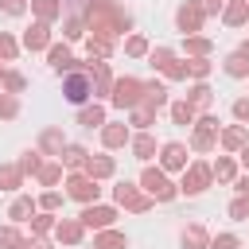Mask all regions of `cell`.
Listing matches in <instances>:
<instances>
[{"instance_id": "cell-1", "label": "cell", "mask_w": 249, "mask_h": 249, "mask_svg": "<svg viewBox=\"0 0 249 249\" xmlns=\"http://www.w3.org/2000/svg\"><path fill=\"white\" fill-rule=\"evenodd\" d=\"M86 27L93 31V39L113 43L121 31H128V27H132V16H128V12H121L113 0H89V4H86Z\"/></svg>"}, {"instance_id": "cell-2", "label": "cell", "mask_w": 249, "mask_h": 249, "mask_svg": "<svg viewBox=\"0 0 249 249\" xmlns=\"http://www.w3.org/2000/svg\"><path fill=\"white\" fill-rule=\"evenodd\" d=\"M140 187H144V195H148L152 202H171V198H175V191H179V187H171V179H167L160 167H144Z\"/></svg>"}, {"instance_id": "cell-3", "label": "cell", "mask_w": 249, "mask_h": 249, "mask_svg": "<svg viewBox=\"0 0 249 249\" xmlns=\"http://www.w3.org/2000/svg\"><path fill=\"white\" fill-rule=\"evenodd\" d=\"M109 101H113L117 109H136V105L144 101V82H140V78H117Z\"/></svg>"}, {"instance_id": "cell-4", "label": "cell", "mask_w": 249, "mask_h": 249, "mask_svg": "<svg viewBox=\"0 0 249 249\" xmlns=\"http://www.w3.org/2000/svg\"><path fill=\"white\" fill-rule=\"evenodd\" d=\"M113 202H117V206H124V210H132V214H148V210H152V198H148V195H140L128 179L113 187Z\"/></svg>"}, {"instance_id": "cell-5", "label": "cell", "mask_w": 249, "mask_h": 249, "mask_svg": "<svg viewBox=\"0 0 249 249\" xmlns=\"http://www.w3.org/2000/svg\"><path fill=\"white\" fill-rule=\"evenodd\" d=\"M66 195L89 206V202H97V195H101V187H97V179H89L86 171H74V175L66 179Z\"/></svg>"}, {"instance_id": "cell-6", "label": "cell", "mask_w": 249, "mask_h": 249, "mask_svg": "<svg viewBox=\"0 0 249 249\" xmlns=\"http://www.w3.org/2000/svg\"><path fill=\"white\" fill-rule=\"evenodd\" d=\"M89 93H93L89 74H86V70H82V74H78V70H70V74H66V82H62V97H66L70 105H86V97H89Z\"/></svg>"}, {"instance_id": "cell-7", "label": "cell", "mask_w": 249, "mask_h": 249, "mask_svg": "<svg viewBox=\"0 0 249 249\" xmlns=\"http://www.w3.org/2000/svg\"><path fill=\"white\" fill-rule=\"evenodd\" d=\"M218 140V117H195V136H191V148L195 152H210Z\"/></svg>"}, {"instance_id": "cell-8", "label": "cell", "mask_w": 249, "mask_h": 249, "mask_svg": "<svg viewBox=\"0 0 249 249\" xmlns=\"http://www.w3.org/2000/svg\"><path fill=\"white\" fill-rule=\"evenodd\" d=\"M210 163H191V167H183V183H179V191H187V195H202L206 187H210Z\"/></svg>"}, {"instance_id": "cell-9", "label": "cell", "mask_w": 249, "mask_h": 249, "mask_svg": "<svg viewBox=\"0 0 249 249\" xmlns=\"http://www.w3.org/2000/svg\"><path fill=\"white\" fill-rule=\"evenodd\" d=\"M202 23H206V16H202V8H198L195 0H187V4L175 12V27H179L183 35H198V31H202Z\"/></svg>"}, {"instance_id": "cell-10", "label": "cell", "mask_w": 249, "mask_h": 249, "mask_svg": "<svg viewBox=\"0 0 249 249\" xmlns=\"http://www.w3.org/2000/svg\"><path fill=\"white\" fill-rule=\"evenodd\" d=\"M86 74H89V86H93L97 97H109V93H113V70H109V62H93V58H89Z\"/></svg>"}, {"instance_id": "cell-11", "label": "cell", "mask_w": 249, "mask_h": 249, "mask_svg": "<svg viewBox=\"0 0 249 249\" xmlns=\"http://www.w3.org/2000/svg\"><path fill=\"white\" fill-rule=\"evenodd\" d=\"M113 218H117V210L113 206H97V202H89L86 210H82V226H93V230H109L113 226Z\"/></svg>"}, {"instance_id": "cell-12", "label": "cell", "mask_w": 249, "mask_h": 249, "mask_svg": "<svg viewBox=\"0 0 249 249\" xmlns=\"http://www.w3.org/2000/svg\"><path fill=\"white\" fill-rule=\"evenodd\" d=\"M160 163H163L160 171H183V167H187V148L175 144V140L163 144V148H160Z\"/></svg>"}, {"instance_id": "cell-13", "label": "cell", "mask_w": 249, "mask_h": 249, "mask_svg": "<svg viewBox=\"0 0 249 249\" xmlns=\"http://www.w3.org/2000/svg\"><path fill=\"white\" fill-rule=\"evenodd\" d=\"M23 47L27 51H43V47H51V23H31L27 31H23Z\"/></svg>"}, {"instance_id": "cell-14", "label": "cell", "mask_w": 249, "mask_h": 249, "mask_svg": "<svg viewBox=\"0 0 249 249\" xmlns=\"http://www.w3.org/2000/svg\"><path fill=\"white\" fill-rule=\"evenodd\" d=\"M82 233H86V226H82L78 218H62V222H54V237L66 241V245H78Z\"/></svg>"}, {"instance_id": "cell-15", "label": "cell", "mask_w": 249, "mask_h": 249, "mask_svg": "<svg viewBox=\"0 0 249 249\" xmlns=\"http://www.w3.org/2000/svg\"><path fill=\"white\" fill-rule=\"evenodd\" d=\"M82 171H86L89 179H109V175L117 171V163H113V156H89Z\"/></svg>"}, {"instance_id": "cell-16", "label": "cell", "mask_w": 249, "mask_h": 249, "mask_svg": "<svg viewBox=\"0 0 249 249\" xmlns=\"http://www.w3.org/2000/svg\"><path fill=\"white\" fill-rule=\"evenodd\" d=\"M47 58H51V66H54V70H74V66H78L66 43H51V47H47Z\"/></svg>"}, {"instance_id": "cell-17", "label": "cell", "mask_w": 249, "mask_h": 249, "mask_svg": "<svg viewBox=\"0 0 249 249\" xmlns=\"http://www.w3.org/2000/svg\"><path fill=\"white\" fill-rule=\"evenodd\" d=\"M132 136H128V124H101V144L105 148H124Z\"/></svg>"}, {"instance_id": "cell-18", "label": "cell", "mask_w": 249, "mask_h": 249, "mask_svg": "<svg viewBox=\"0 0 249 249\" xmlns=\"http://www.w3.org/2000/svg\"><path fill=\"white\" fill-rule=\"evenodd\" d=\"M31 12L39 23H54L62 16V0H31Z\"/></svg>"}, {"instance_id": "cell-19", "label": "cell", "mask_w": 249, "mask_h": 249, "mask_svg": "<svg viewBox=\"0 0 249 249\" xmlns=\"http://www.w3.org/2000/svg\"><path fill=\"white\" fill-rule=\"evenodd\" d=\"M140 105H144V109H152V113H156V109H163V105H167V89H163L160 82H144V101H140Z\"/></svg>"}, {"instance_id": "cell-20", "label": "cell", "mask_w": 249, "mask_h": 249, "mask_svg": "<svg viewBox=\"0 0 249 249\" xmlns=\"http://www.w3.org/2000/svg\"><path fill=\"white\" fill-rule=\"evenodd\" d=\"M210 101H214V89H210L206 82H195V86L187 89V105H191L195 113H198V109H206Z\"/></svg>"}, {"instance_id": "cell-21", "label": "cell", "mask_w": 249, "mask_h": 249, "mask_svg": "<svg viewBox=\"0 0 249 249\" xmlns=\"http://www.w3.org/2000/svg\"><path fill=\"white\" fill-rule=\"evenodd\" d=\"M39 148L47 152V156H62V148H66V140H62V128H43V136H39Z\"/></svg>"}, {"instance_id": "cell-22", "label": "cell", "mask_w": 249, "mask_h": 249, "mask_svg": "<svg viewBox=\"0 0 249 249\" xmlns=\"http://www.w3.org/2000/svg\"><path fill=\"white\" fill-rule=\"evenodd\" d=\"M222 19H226L230 27H241V23L249 19V8H245V0H230V4L222 8Z\"/></svg>"}, {"instance_id": "cell-23", "label": "cell", "mask_w": 249, "mask_h": 249, "mask_svg": "<svg viewBox=\"0 0 249 249\" xmlns=\"http://www.w3.org/2000/svg\"><path fill=\"white\" fill-rule=\"evenodd\" d=\"M58 160H62L70 171H82V167H86V160H89V152H86V148H78V144H66Z\"/></svg>"}, {"instance_id": "cell-24", "label": "cell", "mask_w": 249, "mask_h": 249, "mask_svg": "<svg viewBox=\"0 0 249 249\" xmlns=\"http://www.w3.org/2000/svg\"><path fill=\"white\" fill-rule=\"evenodd\" d=\"M23 187V171L16 163H0V191H19Z\"/></svg>"}, {"instance_id": "cell-25", "label": "cell", "mask_w": 249, "mask_h": 249, "mask_svg": "<svg viewBox=\"0 0 249 249\" xmlns=\"http://www.w3.org/2000/svg\"><path fill=\"white\" fill-rule=\"evenodd\" d=\"M218 140H222V148H226V152H241V148H245V128H241V124H230Z\"/></svg>"}, {"instance_id": "cell-26", "label": "cell", "mask_w": 249, "mask_h": 249, "mask_svg": "<svg viewBox=\"0 0 249 249\" xmlns=\"http://www.w3.org/2000/svg\"><path fill=\"white\" fill-rule=\"evenodd\" d=\"M210 175H214L218 183H233V179H237V163H233L230 156H218V163L210 167Z\"/></svg>"}, {"instance_id": "cell-27", "label": "cell", "mask_w": 249, "mask_h": 249, "mask_svg": "<svg viewBox=\"0 0 249 249\" xmlns=\"http://www.w3.org/2000/svg\"><path fill=\"white\" fill-rule=\"evenodd\" d=\"M226 74H230V78H249V54H245V51H233V54L226 58Z\"/></svg>"}, {"instance_id": "cell-28", "label": "cell", "mask_w": 249, "mask_h": 249, "mask_svg": "<svg viewBox=\"0 0 249 249\" xmlns=\"http://www.w3.org/2000/svg\"><path fill=\"white\" fill-rule=\"evenodd\" d=\"M210 245V233L202 226H187L183 230V249H206Z\"/></svg>"}, {"instance_id": "cell-29", "label": "cell", "mask_w": 249, "mask_h": 249, "mask_svg": "<svg viewBox=\"0 0 249 249\" xmlns=\"http://www.w3.org/2000/svg\"><path fill=\"white\" fill-rule=\"evenodd\" d=\"M78 124H86V128H101V124H105V109H101V105H82Z\"/></svg>"}, {"instance_id": "cell-30", "label": "cell", "mask_w": 249, "mask_h": 249, "mask_svg": "<svg viewBox=\"0 0 249 249\" xmlns=\"http://www.w3.org/2000/svg\"><path fill=\"white\" fill-rule=\"evenodd\" d=\"M128 241H124V233H117V230H101L97 237H93V249H124Z\"/></svg>"}, {"instance_id": "cell-31", "label": "cell", "mask_w": 249, "mask_h": 249, "mask_svg": "<svg viewBox=\"0 0 249 249\" xmlns=\"http://www.w3.org/2000/svg\"><path fill=\"white\" fill-rule=\"evenodd\" d=\"M210 47H214V43H210L206 35H187V54H191V58H206Z\"/></svg>"}, {"instance_id": "cell-32", "label": "cell", "mask_w": 249, "mask_h": 249, "mask_svg": "<svg viewBox=\"0 0 249 249\" xmlns=\"http://www.w3.org/2000/svg\"><path fill=\"white\" fill-rule=\"evenodd\" d=\"M128 144H132V152H136V160H148V156H156V140H152L148 132H140V136H132Z\"/></svg>"}, {"instance_id": "cell-33", "label": "cell", "mask_w": 249, "mask_h": 249, "mask_svg": "<svg viewBox=\"0 0 249 249\" xmlns=\"http://www.w3.org/2000/svg\"><path fill=\"white\" fill-rule=\"evenodd\" d=\"M31 214H35V202H31V198H16L12 210H8L12 222H31Z\"/></svg>"}, {"instance_id": "cell-34", "label": "cell", "mask_w": 249, "mask_h": 249, "mask_svg": "<svg viewBox=\"0 0 249 249\" xmlns=\"http://www.w3.org/2000/svg\"><path fill=\"white\" fill-rule=\"evenodd\" d=\"M195 117H198V113H195L187 101H175V105H171V121H175V124H195Z\"/></svg>"}, {"instance_id": "cell-35", "label": "cell", "mask_w": 249, "mask_h": 249, "mask_svg": "<svg viewBox=\"0 0 249 249\" xmlns=\"http://www.w3.org/2000/svg\"><path fill=\"white\" fill-rule=\"evenodd\" d=\"M35 175H39V183H43V187H54V183L62 179V163H43Z\"/></svg>"}, {"instance_id": "cell-36", "label": "cell", "mask_w": 249, "mask_h": 249, "mask_svg": "<svg viewBox=\"0 0 249 249\" xmlns=\"http://www.w3.org/2000/svg\"><path fill=\"white\" fill-rule=\"evenodd\" d=\"M23 245V233L16 226H0V249H19Z\"/></svg>"}, {"instance_id": "cell-37", "label": "cell", "mask_w": 249, "mask_h": 249, "mask_svg": "<svg viewBox=\"0 0 249 249\" xmlns=\"http://www.w3.org/2000/svg\"><path fill=\"white\" fill-rule=\"evenodd\" d=\"M124 54L144 58V54H148V39H144V35H128V39H124Z\"/></svg>"}, {"instance_id": "cell-38", "label": "cell", "mask_w": 249, "mask_h": 249, "mask_svg": "<svg viewBox=\"0 0 249 249\" xmlns=\"http://www.w3.org/2000/svg\"><path fill=\"white\" fill-rule=\"evenodd\" d=\"M0 86H4V93H19V89H23L27 82H23V74H16V70H4Z\"/></svg>"}, {"instance_id": "cell-39", "label": "cell", "mask_w": 249, "mask_h": 249, "mask_svg": "<svg viewBox=\"0 0 249 249\" xmlns=\"http://www.w3.org/2000/svg\"><path fill=\"white\" fill-rule=\"evenodd\" d=\"M39 156H43V152H23V160H19L16 167H19L23 175H35V171L43 167V160H39Z\"/></svg>"}, {"instance_id": "cell-40", "label": "cell", "mask_w": 249, "mask_h": 249, "mask_svg": "<svg viewBox=\"0 0 249 249\" xmlns=\"http://www.w3.org/2000/svg\"><path fill=\"white\" fill-rule=\"evenodd\" d=\"M86 51H89V58H105V54L113 51V43H105V39H93V35H89V39H86Z\"/></svg>"}, {"instance_id": "cell-41", "label": "cell", "mask_w": 249, "mask_h": 249, "mask_svg": "<svg viewBox=\"0 0 249 249\" xmlns=\"http://www.w3.org/2000/svg\"><path fill=\"white\" fill-rule=\"evenodd\" d=\"M128 113H132V124H136V128L156 124V113H152V109H144V105H136V109H128Z\"/></svg>"}, {"instance_id": "cell-42", "label": "cell", "mask_w": 249, "mask_h": 249, "mask_svg": "<svg viewBox=\"0 0 249 249\" xmlns=\"http://www.w3.org/2000/svg\"><path fill=\"white\" fill-rule=\"evenodd\" d=\"M19 113V101H16V93H0V117L4 121H12Z\"/></svg>"}, {"instance_id": "cell-43", "label": "cell", "mask_w": 249, "mask_h": 249, "mask_svg": "<svg viewBox=\"0 0 249 249\" xmlns=\"http://www.w3.org/2000/svg\"><path fill=\"white\" fill-rule=\"evenodd\" d=\"M31 230H35V233H47V230H54V218H51V210H43V214H31Z\"/></svg>"}, {"instance_id": "cell-44", "label": "cell", "mask_w": 249, "mask_h": 249, "mask_svg": "<svg viewBox=\"0 0 249 249\" xmlns=\"http://www.w3.org/2000/svg\"><path fill=\"white\" fill-rule=\"evenodd\" d=\"M16 54H19V47H16V39H12V35H4V31H0V58H4V62H12V58H16Z\"/></svg>"}, {"instance_id": "cell-45", "label": "cell", "mask_w": 249, "mask_h": 249, "mask_svg": "<svg viewBox=\"0 0 249 249\" xmlns=\"http://www.w3.org/2000/svg\"><path fill=\"white\" fill-rule=\"evenodd\" d=\"M62 35H66V39H82V35H86V19L70 16V19H66V31H62Z\"/></svg>"}, {"instance_id": "cell-46", "label": "cell", "mask_w": 249, "mask_h": 249, "mask_svg": "<svg viewBox=\"0 0 249 249\" xmlns=\"http://www.w3.org/2000/svg\"><path fill=\"white\" fill-rule=\"evenodd\" d=\"M148 58H152V66H156V70H163V66H167L175 54H171L167 47H156V51H148Z\"/></svg>"}, {"instance_id": "cell-47", "label": "cell", "mask_w": 249, "mask_h": 249, "mask_svg": "<svg viewBox=\"0 0 249 249\" xmlns=\"http://www.w3.org/2000/svg\"><path fill=\"white\" fill-rule=\"evenodd\" d=\"M163 74H167L171 82H183V78H187V62H179V58H171V62L163 66Z\"/></svg>"}, {"instance_id": "cell-48", "label": "cell", "mask_w": 249, "mask_h": 249, "mask_svg": "<svg viewBox=\"0 0 249 249\" xmlns=\"http://www.w3.org/2000/svg\"><path fill=\"white\" fill-rule=\"evenodd\" d=\"M187 74H191V78H198V82H202V78H206V74H210V62H206V58H191V62H187Z\"/></svg>"}, {"instance_id": "cell-49", "label": "cell", "mask_w": 249, "mask_h": 249, "mask_svg": "<svg viewBox=\"0 0 249 249\" xmlns=\"http://www.w3.org/2000/svg\"><path fill=\"white\" fill-rule=\"evenodd\" d=\"M237 245H241V241H237L233 233H218V237H214L206 249H237Z\"/></svg>"}, {"instance_id": "cell-50", "label": "cell", "mask_w": 249, "mask_h": 249, "mask_svg": "<svg viewBox=\"0 0 249 249\" xmlns=\"http://www.w3.org/2000/svg\"><path fill=\"white\" fill-rule=\"evenodd\" d=\"M39 206H43V210H58V206H62V195H58V191H47V195L39 198Z\"/></svg>"}, {"instance_id": "cell-51", "label": "cell", "mask_w": 249, "mask_h": 249, "mask_svg": "<svg viewBox=\"0 0 249 249\" xmlns=\"http://www.w3.org/2000/svg\"><path fill=\"white\" fill-rule=\"evenodd\" d=\"M230 218H249V198H237V202H230Z\"/></svg>"}, {"instance_id": "cell-52", "label": "cell", "mask_w": 249, "mask_h": 249, "mask_svg": "<svg viewBox=\"0 0 249 249\" xmlns=\"http://www.w3.org/2000/svg\"><path fill=\"white\" fill-rule=\"evenodd\" d=\"M0 8H4L8 16H23V8H27V0H0Z\"/></svg>"}, {"instance_id": "cell-53", "label": "cell", "mask_w": 249, "mask_h": 249, "mask_svg": "<svg viewBox=\"0 0 249 249\" xmlns=\"http://www.w3.org/2000/svg\"><path fill=\"white\" fill-rule=\"evenodd\" d=\"M198 8H202V16H218L222 12V0H195Z\"/></svg>"}, {"instance_id": "cell-54", "label": "cell", "mask_w": 249, "mask_h": 249, "mask_svg": "<svg viewBox=\"0 0 249 249\" xmlns=\"http://www.w3.org/2000/svg\"><path fill=\"white\" fill-rule=\"evenodd\" d=\"M233 117L237 121H249V97H237L233 101Z\"/></svg>"}, {"instance_id": "cell-55", "label": "cell", "mask_w": 249, "mask_h": 249, "mask_svg": "<svg viewBox=\"0 0 249 249\" xmlns=\"http://www.w3.org/2000/svg\"><path fill=\"white\" fill-rule=\"evenodd\" d=\"M19 249H51V245H47L43 237H23V245H19Z\"/></svg>"}, {"instance_id": "cell-56", "label": "cell", "mask_w": 249, "mask_h": 249, "mask_svg": "<svg viewBox=\"0 0 249 249\" xmlns=\"http://www.w3.org/2000/svg\"><path fill=\"white\" fill-rule=\"evenodd\" d=\"M237 183V191H241V198H249V175H241V179H233Z\"/></svg>"}, {"instance_id": "cell-57", "label": "cell", "mask_w": 249, "mask_h": 249, "mask_svg": "<svg viewBox=\"0 0 249 249\" xmlns=\"http://www.w3.org/2000/svg\"><path fill=\"white\" fill-rule=\"evenodd\" d=\"M241 163H245V167H249V144H245V148H241Z\"/></svg>"}, {"instance_id": "cell-58", "label": "cell", "mask_w": 249, "mask_h": 249, "mask_svg": "<svg viewBox=\"0 0 249 249\" xmlns=\"http://www.w3.org/2000/svg\"><path fill=\"white\" fill-rule=\"evenodd\" d=\"M241 51H245V54H249V39H245V43H241Z\"/></svg>"}, {"instance_id": "cell-59", "label": "cell", "mask_w": 249, "mask_h": 249, "mask_svg": "<svg viewBox=\"0 0 249 249\" xmlns=\"http://www.w3.org/2000/svg\"><path fill=\"white\" fill-rule=\"evenodd\" d=\"M245 8H249V0H245Z\"/></svg>"}]
</instances>
